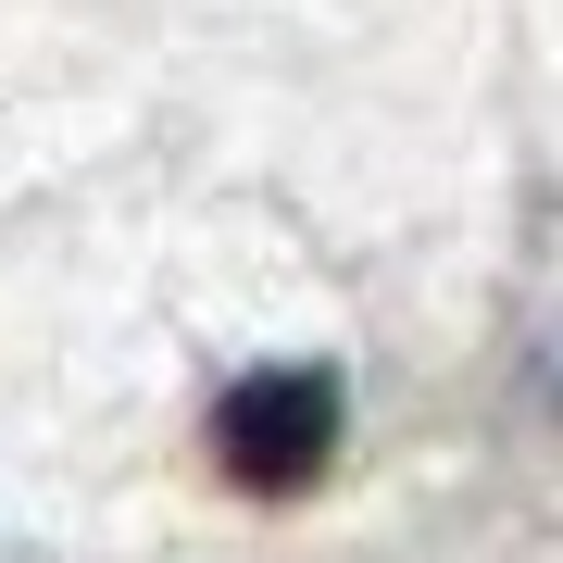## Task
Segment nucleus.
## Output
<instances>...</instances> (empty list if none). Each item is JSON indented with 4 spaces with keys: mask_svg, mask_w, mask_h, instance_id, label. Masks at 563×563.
Listing matches in <instances>:
<instances>
[{
    "mask_svg": "<svg viewBox=\"0 0 563 563\" xmlns=\"http://www.w3.org/2000/svg\"><path fill=\"white\" fill-rule=\"evenodd\" d=\"M325 451H339V376H313V363H276V376H239L213 401V463L263 501H288V488L325 476Z\"/></svg>",
    "mask_w": 563,
    "mask_h": 563,
    "instance_id": "1",
    "label": "nucleus"
}]
</instances>
